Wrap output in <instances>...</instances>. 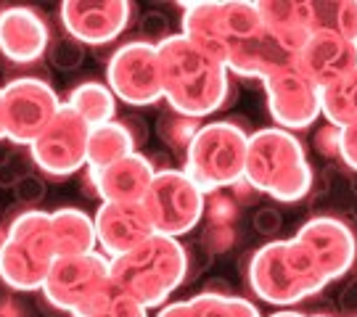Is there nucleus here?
Masks as SVG:
<instances>
[{
  "instance_id": "1",
  "label": "nucleus",
  "mask_w": 357,
  "mask_h": 317,
  "mask_svg": "<svg viewBox=\"0 0 357 317\" xmlns=\"http://www.w3.org/2000/svg\"><path fill=\"white\" fill-rule=\"evenodd\" d=\"M156 56L169 111L204 119L228 103L230 72L180 32L156 42Z\"/></svg>"
},
{
  "instance_id": "2",
  "label": "nucleus",
  "mask_w": 357,
  "mask_h": 317,
  "mask_svg": "<svg viewBox=\"0 0 357 317\" xmlns=\"http://www.w3.org/2000/svg\"><path fill=\"white\" fill-rule=\"evenodd\" d=\"M109 275L116 291L128 293L146 309L165 307L188 278V254L178 238L153 233L132 252L112 259Z\"/></svg>"
},
{
  "instance_id": "3",
  "label": "nucleus",
  "mask_w": 357,
  "mask_h": 317,
  "mask_svg": "<svg viewBox=\"0 0 357 317\" xmlns=\"http://www.w3.org/2000/svg\"><path fill=\"white\" fill-rule=\"evenodd\" d=\"M180 35L228 69L243 51H249L265 35V24L257 11V3L202 0V3H183Z\"/></svg>"
},
{
  "instance_id": "4",
  "label": "nucleus",
  "mask_w": 357,
  "mask_h": 317,
  "mask_svg": "<svg viewBox=\"0 0 357 317\" xmlns=\"http://www.w3.org/2000/svg\"><path fill=\"white\" fill-rule=\"evenodd\" d=\"M243 178L257 193H268L281 203H296L312 188V167L294 132L265 127L249 135Z\"/></svg>"
},
{
  "instance_id": "5",
  "label": "nucleus",
  "mask_w": 357,
  "mask_h": 317,
  "mask_svg": "<svg viewBox=\"0 0 357 317\" xmlns=\"http://www.w3.org/2000/svg\"><path fill=\"white\" fill-rule=\"evenodd\" d=\"M51 212L26 209L0 238V283L11 291H38L56 262Z\"/></svg>"
},
{
  "instance_id": "6",
  "label": "nucleus",
  "mask_w": 357,
  "mask_h": 317,
  "mask_svg": "<svg viewBox=\"0 0 357 317\" xmlns=\"http://www.w3.org/2000/svg\"><path fill=\"white\" fill-rule=\"evenodd\" d=\"M249 135L230 119L202 125L185 151L183 172L209 196L215 190L233 188L246 172Z\"/></svg>"
},
{
  "instance_id": "7",
  "label": "nucleus",
  "mask_w": 357,
  "mask_h": 317,
  "mask_svg": "<svg viewBox=\"0 0 357 317\" xmlns=\"http://www.w3.org/2000/svg\"><path fill=\"white\" fill-rule=\"evenodd\" d=\"M112 259L101 252L79 256H56L43 283L45 302L72 317H85L106 293L114 288L109 275Z\"/></svg>"
},
{
  "instance_id": "8",
  "label": "nucleus",
  "mask_w": 357,
  "mask_h": 317,
  "mask_svg": "<svg viewBox=\"0 0 357 317\" xmlns=\"http://www.w3.org/2000/svg\"><path fill=\"white\" fill-rule=\"evenodd\" d=\"M141 203L153 233L169 238L191 233L204 217V193L183 169H159Z\"/></svg>"
},
{
  "instance_id": "9",
  "label": "nucleus",
  "mask_w": 357,
  "mask_h": 317,
  "mask_svg": "<svg viewBox=\"0 0 357 317\" xmlns=\"http://www.w3.org/2000/svg\"><path fill=\"white\" fill-rule=\"evenodd\" d=\"M59 93L40 77H16L0 88L3 132L13 143L29 146L61 109Z\"/></svg>"
},
{
  "instance_id": "10",
  "label": "nucleus",
  "mask_w": 357,
  "mask_h": 317,
  "mask_svg": "<svg viewBox=\"0 0 357 317\" xmlns=\"http://www.w3.org/2000/svg\"><path fill=\"white\" fill-rule=\"evenodd\" d=\"M88 135L90 125L61 103L59 114L51 119V125L29 143V153L35 159L38 169L48 178H69L88 167Z\"/></svg>"
},
{
  "instance_id": "11",
  "label": "nucleus",
  "mask_w": 357,
  "mask_h": 317,
  "mask_svg": "<svg viewBox=\"0 0 357 317\" xmlns=\"http://www.w3.org/2000/svg\"><path fill=\"white\" fill-rule=\"evenodd\" d=\"M106 85L114 98L130 106H151L162 101V72L156 45L149 40H132L116 48L106 63Z\"/></svg>"
},
{
  "instance_id": "12",
  "label": "nucleus",
  "mask_w": 357,
  "mask_h": 317,
  "mask_svg": "<svg viewBox=\"0 0 357 317\" xmlns=\"http://www.w3.org/2000/svg\"><path fill=\"white\" fill-rule=\"evenodd\" d=\"M262 85L268 93L270 116L281 130H305L315 125L320 116V90L307 79L296 61L286 63L281 69H273L262 77Z\"/></svg>"
},
{
  "instance_id": "13",
  "label": "nucleus",
  "mask_w": 357,
  "mask_h": 317,
  "mask_svg": "<svg viewBox=\"0 0 357 317\" xmlns=\"http://www.w3.org/2000/svg\"><path fill=\"white\" fill-rule=\"evenodd\" d=\"M64 32L79 45H106L130 26L128 0H66L59 6Z\"/></svg>"
},
{
  "instance_id": "14",
  "label": "nucleus",
  "mask_w": 357,
  "mask_h": 317,
  "mask_svg": "<svg viewBox=\"0 0 357 317\" xmlns=\"http://www.w3.org/2000/svg\"><path fill=\"white\" fill-rule=\"evenodd\" d=\"M249 288L273 307H291L315 296L291 267L283 241H270L255 252L249 262Z\"/></svg>"
},
{
  "instance_id": "15",
  "label": "nucleus",
  "mask_w": 357,
  "mask_h": 317,
  "mask_svg": "<svg viewBox=\"0 0 357 317\" xmlns=\"http://www.w3.org/2000/svg\"><path fill=\"white\" fill-rule=\"evenodd\" d=\"M294 238L310 252V256L315 259V265L320 267L323 278L328 283L342 278L347 270L355 265V233L336 217H312V219H307Z\"/></svg>"
},
{
  "instance_id": "16",
  "label": "nucleus",
  "mask_w": 357,
  "mask_h": 317,
  "mask_svg": "<svg viewBox=\"0 0 357 317\" xmlns=\"http://www.w3.org/2000/svg\"><path fill=\"white\" fill-rule=\"evenodd\" d=\"M93 225H96V243L101 246V254L109 259L132 252L135 246H141L146 238L153 235V225L141 201H103L93 217Z\"/></svg>"
},
{
  "instance_id": "17",
  "label": "nucleus",
  "mask_w": 357,
  "mask_h": 317,
  "mask_svg": "<svg viewBox=\"0 0 357 317\" xmlns=\"http://www.w3.org/2000/svg\"><path fill=\"white\" fill-rule=\"evenodd\" d=\"M296 66L318 90L326 88L357 69V40L333 32H312L296 53Z\"/></svg>"
},
{
  "instance_id": "18",
  "label": "nucleus",
  "mask_w": 357,
  "mask_h": 317,
  "mask_svg": "<svg viewBox=\"0 0 357 317\" xmlns=\"http://www.w3.org/2000/svg\"><path fill=\"white\" fill-rule=\"evenodd\" d=\"M51 45V29L32 8L11 6L0 11V56L13 63H35Z\"/></svg>"
},
{
  "instance_id": "19",
  "label": "nucleus",
  "mask_w": 357,
  "mask_h": 317,
  "mask_svg": "<svg viewBox=\"0 0 357 317\" xmlns=\"http://www.w3.org/2000/svg\"><path fill=\"white\" fill-rule=\"evenodd\" d=\"M153 175H156V169H153L151 159H146L138 151L119 159L114 164L103 167V169H90L88 167V183L93 185V190L103 201L114 203L143 201Z\"/></svg>"
},
{
  "instance_id": "20",
  "label": "nucleus",
  "mask_w": 357,
  "mask_h": 317,
  "mask_svg": "<svg viewBox=\"0 0 357 317\" xmlns=\"http://www.w3.org/2000/svg\"><path fill=\"white\" fill-rule=\"evenodd\" d=\"M265 32L286 51L299 53L312 35V8L305 0H268L257 3Z\"/></svg>"
},
{
  "instance_id": "21",
  "label": "nucleus",
  "mask_w": 357,
  "mask_h": 317,
  "mask_svg": "<svg viewBox=\"0 0 357 317\" xmlns=\"http://www.w3.org/2000/svg\"><path fill=\"white\" fill-rule=\"evenodd\" d=\"M51 235L59 256H79L96 252V225L93 217L77 206H61L51 212Z\"/></svg>"
},
{
  "instance_id": "22",
  "label": "nucleus",
  "mask_w": 357,
  "mask_h": 317,
  "mask_svg": "<svg viewBox=\"0 0 357 317\" xmlns=\"http://www.w3.org/2000/svg\"><path fill=\"white\" fill-rule=\"evenodd\" d=\"M130 153H135V135L130 125L112 119L103 125L90 127L88 135V167L90 169H103V167L114 164L119 159H125Z\"/></svg>"
},
{
  "instance_id": "23",
  "label": "nucleus",
  "mask_w": 357,
  "mask_h": 317,
  "mask_svg": "<svg viewBox=\"0 0 357 317\" xmlns=\"http://www.w3.org/2000/svg\"><path fill=\"white\" fill-rule=\"evenodd\" d=\"M66 106L75 109L77 114L82 116L90 127L103 125V122H112L116 116V98L114 93L109 90L106 82L98 79H88V82H79L77 88H72Z\"/></svg>"
},
{
  "instance_id": "24",
  "label": "nucleus",
  "mask_w": 357,
  "mask_h": 317,
  "mask_svg": "<svg viewBox=\"0 0 357 317\" xmlns=\"http://www.w3.org/2000/svg\"><path fill=\"white\" fill-rule=\"evenodd\" d=\"M320 116L339 130L357 122V69L320 88Z\"/></svg>"
},
{
  "instance_id": "25",
  "label": "nucleus",
  "mask_w": 357,
  "mask_h": 317,
  "mask_svg": "<svg viewBox=\"0 0 357 317\" xmlns=\"http://www.w3.org/2000/svg\"><path fill=\"white\" fill-rule=\"evenodd\" d=\"M312 32H333L342 38L357 40V0H326L310 3Z\"/></svg>"
},
{
  "instance_id": "26",
  "label": "nucleus",
  "mask_w": 357,
  "mask_h": 317,
  "mask_svg": "<svg viewBox=\"0 0 357 317\" xmlns=\"http://www.w3.org/2000/svg\"><path fill=\"white\" fill-rule=\"evenodd\" d=\"M196 317H262L252 302L233 293H209L202 291L191 299Z\"/></svg>"
},
{
  "instance_id": "27",
  "label": "nucleus",
  "mask_w": 357,
  "mask_h": 317,
  "mask_svg": "<svg viewBox=\"0 0 357 317\" xmlns=\"http://www.w3.org/2000/svg\"><path fill=\"white\" fill-rule=\"evenodd\" d=\"M199 127H202V119H193V116L167 111V114L159 116V122H156V132H159V138L165 140L172 151L185 153L188 151V146H191V140L196 138Z\"/></svg>"
},
{
  "instance_id": "28",
  "label": "nucleus",
  "mask_w": 357,
  "mask_h": 317,
  "mask_svg": "<svg viewBox=\"0 0 357 317\" xmlns=\"http://www.w3.org/2000/svg\"><path fill=\"white\" fill-rule=\"evenodd\" d=\"M85 317H149V309L130 299L128 293L112 288Z\"/></svg>"
},
{
  "instance_id": "29",
  "label": "nucleus",
  "mask_w": 357,
  "mask_h": 317,
  "mask_svg": "<svg viewBox=\"0 0 357 317\" xmlns=\"http://www.w3.org/2000/svg\"><path fill=\"white\" fill-rule=\"evenodd\" d=\"M45 56H48V61H51L56 69L72 72V69L82 66V61H85V45H79L77 40H72L66 35V38L51 40Z\"/></svg>"
},
{
  "instance_id": "30",
  "label": "nucleus",
  "mask_w": 357,
  "mask_h": 317,
  "mask_svg": "<svg viewBox=\"0 0 357 317\" xmlns=\"http://www.w3.org/2000/svg\"><path fill=\"white\" fill-rule=\"evenodd\" d=\"M236 215H238V203L233 201V196L222 193V190H215V193L204 196L206 225H233Z\"/></svg>"
},
{
  "instance_id": "31",
  "label": "nucleus",
  "mask_w": 357,
  "mask_h": 317,
  "mask_svg": "<svg viewBox=\"0 0 357 317\" xmlns=\"http://www.w3.org/2000/svg\"><path fill=\"white\" fill-rule=\"evenodd\" d=\"M199 243H202V249L209 256L212 254H225L236 243V228L233 225H204V233H202Z\"/></svg>"
},
{
  "instance_id": "32",
  "label": "nucleus",
  "mask_w": 357,
  "mask_h": 317,
  "mask_svg": "<svg viewBox=\"0 0 357 317\" xmlns=\"http://www.w3.org/2000/svg\"><path fill=\"white\" fill-rule=\"evenodd\" d=\"M11 188L16 201H24V203H38L45 196V183L38 175H19Z\"/></svg>"
},
{
  "instance_id": "33",
  "label": "nucleus",
  "mask_w": 357,
  "mask_h": 317,
  "mask_svg": "<svg viewBox=\"0 0 357 317\" xmlns=\"http://www.w3.org/2000/svg\"><path fill=\"white\" fill-rule=\"evenodd\" d=\"M315 148L326 159H339L342 156V130L328 125V122L323 127H318V132H315Z\"/></svg>"
},
{
  "instance_id": "34",
  "label": "nucleus",
  "mask_w": 357,
  "mask_h": 317,
  "mask_svg": "<svg viewBox=\"0 0 357 317\" xmlns=\"http://www.w3.org/2000/svg\"><path fill=\"white\" fill-rule=\"evenodd\" d=\"M141 32L146 35V38L151 35L153 45H156V42H162L165 38H169V35H172V32H169V24H167V19L162 16V13H146V16H143Z\"/></svg>"
},
{
  "instance_id": "35",
  "label": "nucleus",
  "mask_w": 357,
  "mask_h": 317,
  "mask_svg": "<svg viewBox=\"0 0 357 317\" xmlns=\"http://www.w3.org/2000/svg\"><path fill=\"white\" fill-rule=\"evenodd\" d=\"M349 169L357 172V122L342 130V156H339Z\"/></svg>"
},
{
  "instance_id": "36",
  "label": "nucleus",
  "mask_w": 357,
  "mask_h": 317,
  "mask_svg": "<svg viewBox=\"0 0 357 317\" xmlns=\"http://www.w3.org/2000/svg\"><path fill=\"white\" fill-rule=\"evenodd\" d=\"M255 228L262 235H275L281 228V215L275 209H257L255 215Z\"/></svg>"
},
{
  "instance_id": "37",
  "label": "nucleus",
  "mask_w": 357,
  "mask_h": 317,
  "mask_svg": "<svg viewBox=\"0 0 357 317\" xmlns=\"http://www.w3.org/2000/svg\"><path fill=\"white\" fill-rule=\"evenodd\" d=\"M233 193H230V196H233V201L238 203H252L255 201V196H257V190H255V185H252V183H249V180L243 178V180H238V183H236V185H233Z\"/></svg>"
},
{
  "instance_id": "38",
  "label": "nucleus",
  "mask_w": 357,
  "mask_h": 317,
  "mask_svg": "<svg viewBox=\"0 0 357 317\" xmlns=\"http://www.w3.org/2000/svg\"><path fill=\"white\" fill-rule=\"evenodd\" d=\"M156 317H196V312H193V304L188 299V302H175V304L162 307Z\"/></svg>"
},
{
  "instance_id": "39",
  "label": "nucleus",
  "mask_w": 357,
  "mask_h": 317,
  "mask_svg": "<svg viewBox=\"0 0 357 317\" xmlns=\"http://www.w3.org/2000/svg\"><path fill=\"white\" fill-rule=\"evenodd\" d=\"M0 317H24V309L11 299V293L0 291Z\"/></svg>"
},
{
  "instance_id": "40",
  "label": "nucleus",
  "mask_w": 357,
  "mask_h": 317,
  "mask_svg": "<svg viewBox=\"0 0 357 317\" xmlns=\"http://www.w3.org/2000/svg\"><path fill=\"white\" fill-rule=\"evenodd\" d=\"M342 307L344 309H357V280L352 286H347V291L342 293Z\"/></svg>"
},
{
  "instance_id": "41",
  "label": "nucleus",
  "mask_w": 357,
  "mask_h": 317,
  "mask_svg": "<svg viewBox=\"0 0 357 317\" xmlns=\"http://www.w3.org/2000/svg\"><path fill=\"white\" fill-rule=\"evenodd\" d=\"M270 317H307L302 312H294V309H278V312H273Z\"/></svg>"
},
{
  "instance_id": "42",
  "label": "nucleus",
  "mask_w": 357,
  "mask_h": 317,
  "mask_svg": "<svg viewBox=\"0 0 357 317\" xmlns=\"http://www.w3.org/2000/svg\"><path fill=\"white\" fill-rule=\"evenodd\" d=\"M6 138V132H3V114H0V140Z\"/></svg>"
},
{
  "instance_id": "43",
  "label": "nucleus",
  "mask_w": 357,
  "mask_h": 317,
  "mask_svg": "<svg viewBox=\"0 0 357 317\" xmlns=\"http://www.w3.org/2000/svg\"><path fill=\"white\" fill-rule=\"evenodd\" d=\"M64 317H72V315H69V312H64Z\"/></svg>"
},
{
  "instance_id": "44",
  "label": "nucleus",
  "mask_w": 357,
  "mask_h": 317,
  "mask_svg": "<svg viewBox=\"0 0 357 317\" xmlns=\"http://www.w3.org/2000/svg\"><path fill=\"white\" fill-rule=\"evenodd\" d=\"M0 172H3V164H0Z\"/></svg>"
}]
</instances>
